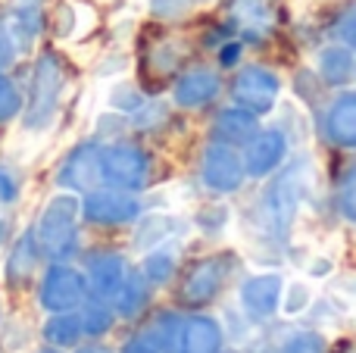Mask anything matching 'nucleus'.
Returning <instances> with one entry per match:
<instances>
[{
  "mask_svg": "<svg viewBox=\"0 0 356 353\" xmlns=\"http://www.w3.org/2000/svg\"><path fill=\"white\" fill-rule=\"evenodd\" d=\"M303 191H307V163L297 160L294 166H288L275 181L269 185V191L263 194L257 210V222L266 235L282 238L288 231L291 219H294L297 206L303 200Z\"/></svg>",
  "mask_w": 356,
  "mask_h": 353,
  "instance_id": "f257e3e1",
  "label": "nucleus"
},
{
  "mask_svg": "<svg viewBox=\"0 0 356 353\" xmlns=\"http://www.w3.org/2000/svg\"><path fill=\"white\" fill-rule=\"evenodd\" d=\"M66 72L56 54H41L38 56L35 75H31V94H29V106H25V131H44L54 122L56 104H60V91Z\"/></svg>",
  "mask_w": 356,
  "mask_h": 353,
  "instance_id": "f03ea898",
  "label": "nucleus"
},
{
  "mask_svg": "<svg viewBox=\"0 0 356 353\" xmlns=\"http://www.w3.org/2000/svg\"><path fill=\"white\" fill-rule=\"evenodd\" d=\"M79 210L81 206L72 194H56V197H50V204L44 206L41 219H38V247L47 256L63 260V256L75 254V241H79V231H75Z\"/></svg>",
  "mask_w": 356,
  "mask_h": 353,
  "instance_id": "7ed1b4c3",
  "label": "nucleus"
},
{
  "mask_svg": "<svg viewBox=\"0 0 356 353\" xmlns=\"http://www.w3.org/2000/svg\"><path fill=\"white\" fill-rule=\"evenodd\" d=\"M100 169L110 185L122 188V191H138L147 185L150 160L135 144H113V147L100 150Z\"/></svg>",
  "mask_w": 356,
  "mask_h": 353,
  "instance_id": "20e7f679",
  "label": "nucleus"
},
{
  "mask_svg": "<svg viewBox=\"0 0 356 353\" xmlns=\"http://www.w3.org/2000/svg\"><path fill=\"white\" fill-rule=\"evenodd\" d=\"M278 91H282V81H278L275 72H269V69L263 66H247L241 69V75L234 79V104L244 106V110L250 113H266L275 106L278 100Z\"/></svg>",
  "mask_w": 356,
  "mask_h": 353,
  "instance_id": "39448f33",
  "label": "nucleus"
},
{
  "mask_svg": "<svg viewBox=\"0 0 356 353\" xmlns=\"http://www.w3.org/2000/svg\"><path fill=\"white\" fill-rule=\"evenodd\" d=\"M244 163H241L238 150L232 147V144H209L207 150H203V181H207L213 191H238L241 181H244Z\"/></svg>",
  "mask_w": 356,
  "mask_h": 353,
  "instance_id": "423d86ee",
  "label": "nucleus"
},
{
  "mask_svg": "<svg viewBox=\"0 0 356 353\" xmlns=\"http://www.w3.org/2000/svg\"><path fill=\"white\" fill-rule=\"evenodd\" d=\"M228 266H232V256L219 254V256H209V260H200L181 281V300L191 306H200L209 304V300L219 294L222 281L228 275Z\"/></svg>",
  "mask_w": 356,
  "mask_h": 353,
  "instance_id": "0eeeda50",
  "label": "nucleus"
},
{
  "mask_svg": "<svg viewBox=\"0 0 356 353\" xmlns=\"http://www.w3.org/2000/svg\"><path fill=\"white\" fill-rule=\"evenodd\" d=\"M85 275L75 272L72 266H54L47 275H44L41 285V304L44 310L54 313H66L72 306H79L85 300Z\"/></svg>",
  "mask_w": 356,
  "mask_h": 353,
  "instance_id": "6e6552de",
  "label": "nucleus"
},
{
  "mask_svg": "<svg viewBox=\"0 0 356 353\" xmlns=\"http://www.w3.org/2000/svg\"><path fill=\"white\" fill-rule=\"evenodd\" d=\"M232 22L247 41H266L278 25V0H232Z\"/></svg>",
  "mask_w": 356,
  "mask_h": 353,
  "instance_id": "1a4fd4ad",
  "label": "nucleus"
},
{
  "mask_svg": "<svg viewBox=\"0 0 356 353\" xmlns=\"http://www.w3.org/2000/svg\"><path fill=\"white\" fill-rule=\"evenodd\" d=\"M81 213H85L88 222L97 225H119V222H131L141 213V204H138L131 194L122 191H91L81 204Z\"/></svg>",
  "mask_w": 356,
  "mask_h": 353,
  "instance_id": "9d476101",
  "label": "nucleus"
},
{
  "mask_svg": "<svg viewBox=\"0 0 356 353\" xmlns=\"http://www.w3.org/2000/svg\"><path fill=\"white\" fill-rule=\"evenodd\" d=\"M100 179H104V169H100V147H94V144L75 147L60 169V185L72 188V191H94V185H97Z\"/></svg>",
  "mask_w": 356,
  "mask_h": 353,
  "instance_id": "9b49d317",
  "label": "nucleus"
},
{
  "mask_svg": "<svg viewBox=\"0 0 356 353\" xmlns=\"http://www.w3.org/2000/svg\"><path fill=\"white\" fill-rule=\"evenodd\" d=\"M284 150H288V138L278 129L259 131V135H253L250 144H247L244 172L253 175V179H263V175H269L272 169L284 160Z\"/></svg>",
  "mask_w": 356,
  "mask_h": 353,
  "instance_id": "f8f14e48",
  "label": "nucleus"
},
{
  "mask_svg": "<svg viewBox=\"0 0 356 353\" xmlns=\"http://www.w3.org/2000/svg\"><path fill=\"white\" fill-rule=\"evenodd\" d=\"M219 88H222V81L213 69H191L175 85V104L184 106V110H197V106L209 104L219 94Z\"/></svg>",
  "mask_w": 356,
  "mask_h": 353,
  "instance_id": "ddd939ff",
  "label": "nucleus"
},
{
  "mask_svg": "<svg viewBox=\"0 0 356 353\" xmlns=\"http://www.w3.org/2000/svg\"><path fill=\"white\" fill-rule=\"evenodd\" d=\"M125 260L119 254H94L88 256V279L97 297H116L125 281Z\"/></svg>",
  "mask_w": 356,
  "mask_h": 353,
  "instance_id": "4468645a",
  "label": "nucleus"
},
{
  "mask_svg": "<svg viewBox=\"0 0 356 353\" xmlns=\"http://www.w3.org/2000/svg\"><path fill=\"white\" fill-rule=\"evenodd\" d=\"M328 141L338 147H356V94L338 97L325 113Z\"/></svg>",
  "mask_w": 356,
  "mask_h": 353,
  "instance_id": "2eb2a0df",
  "label": "nucleus"
},
{
  "mask_svg": "<svg viewBox=\"0 0 356 353\" xmlns=\"http://www.w3.org/2000/svg\"><path fill=\"white\" fill-rule=\"evenodd\" d=\"M94 19H97V13L88 3H81V0H63L54 10V31L63 41H79L81 35H88L94 28Z\"/></svg>",
  "mask_w": 356,
  "mask_h": 353,
  "instance_id": "dca6fc26",
  "label": "nucleus"
},
{
  "mask_svg": "<svg viewBox=\"0 0 356 353\" xmlns=\"http://www.w3.org/2000/svg\"><path fill=\"white\" fill-rule=\"evenodd\" d=\"M282 297V279L278 275H257L241 288V304L250 316H269Z\"/></svg>",
  "mask_w": 356,
  "mask_h": 353,
  "instance_id": "f3484780",
  "label": "nucleus"
},
{
  "mask_svg": "<svg viewBox=\"0 0 356 353\" xmlns=\"http://www.w3.org/2000/svg\"><path fill=\"white\" fill-rule=\"evenodd\" d=\"M213 135L216 141L222 144H247L253 135H257V116L244 106H228L216 116V125H213Z\"/></svg>",
  "mask_w": 356,
  "mask_h": 353,
  "instance_id": "a211bd4d",
  "label": "nucleus"
},
{
  "mask_svg": "<svg viewBox=\"0 0 356 353\" xmlns=\"http://www.w3.org/2000/svg\"><path fill=\"white\" fill-rule=\"evenodd\" d=\"M222 344V331L213 319L197 316L178 329V347L181 353H216Z\"/></svg>",
  "mask_w": 356,
  "mask_h": 353,
  "instance_id": "6ab92c4d",
  "label": "nucleus"
},
{
  "mask_svg": "<svg viewBox=\"0 0 356 353\" xmlns=\"http://www.w3.org/2000/svg\"><path fill=\"white\" fill-rule=\"evenodd\" d=\"M35 263H38V244H35V235H22L16 241L10 254V263H6V279L13 285H25L29 275L35 272Z\"/></svg>",
  "mask_w": 356,
  "mask_h": 353,
  "instance_id": "aec40b11",
  "label": "nucleus"
},
{
  "mask_svg": "<svg viewBox=\"0 0 356 353\" xmlns=\"http://www.w3.org/2000/svg\"><path fill=\"white\" fill-rule=\"evenodd\" d=\"M319 75L328 85H344L353 75V54L350 47H325L319 54Z\"/></svg>",
  "mask_w": 356,
  "mask_h": 353,
  "instance_id": "412c9836",
  "label": "nucleus"
},
{
  "mask_svg": "<svg viewBox=\"0 0 356 353\" xmlns=\"http://www.w3.org/2000/svg\"><path fill=\"white\" fill-rule=\"evenodd\" d=\"M147 304V275L144 272H131L125 275L122 288L116 291V310L122 316H138Z\"/></svg>",
  "mask_w": 356,
  "mask_h": 353,
  "instance_id": "4be33fe9",
  "label": "nucleus"
},
{
  "mask_svg": "<svg viewBox=\"0 0 356 353\" xmlns=\"http://www.w3.org/2000/svg\"><path fill=\"white\" fill-rule=\"evenodd\" d=\"M81 319L79 316H54L47 319V325H44V338H47V344H54V347H72L75 341L81 338Z\"/></svg>",
  "mask_w": 356,
  "mask_h": 353,
  "instance_id": "5701e85b",
  "label": "nucleus"
},
{
  "mask_svg": "<svg viewBox=\"0 0 356 353\" xmlns=\"http://www.w3.org/2000/svg\"><path fill=\"white\" fill-rule=\"evenodd\" d=\"M178 63H181V47H178V41H160L147 54V72H154L156 79L163 81L166 75L175 72Z\"/></svg>",
  "mask_w": 356,
  "mask_h": 353,
  "instance_id": "b1692460",
  "label": "nucleus"
},
{
  "mask_svg": "<svg viewBox=\"0 0 356 353\" xmlns=\"http://www.w3.org/2000/svg\"><path fill=\"white\" fill-rule=\"evenodd\" d=\"M169 231H172V219H169V216H147L141 225H138L135 244H138V247H156V244H160Z\"/></svg>",
  "mask_w": 356,
  "mask_h": 353,
  "instance_id": "393cba45",
  "label": "nucleus"
},
{
  "mask_svg": "<svg viewBox=\"0 0 356 353\" xmlns=\"http://www.w3.org/2000/svg\"><path fill=\"white\" fill-rule=\"evenodd\" d=\"M172 269H175V260H172V254H166V250L150 254L147 263H144V275H147L150 281H160V285L172 275Z\"/></svg>",
  "mask_w": 356,
  "mask_h": 353,
  "instance_id": "a878e982",
  "label": "nucleus"
},
{
  "mask_svg": "<svg viewBox=\"0 0 356 353\" xmlns=\"http://www.w3.org/2000/svg\"><path fill=\"white\" fill-rule=\"evenodd\" d=\"M110 325H113V316L104 304H91L85 310V316H81V329H85L88 335H104Z\"/></svg>",
  "mask_w": 356,
  "mask_h": 353,
  "instance_id": "bb28decb",
  "label": "nucleus"
},
{
  "mask_svg": "<svg viewBox=\"0 0 356 353\" xmlns=\"http://www.w3.org/2000/svg\"><path fill=\"white\" fill-rule=\"evenodd\" d=\"M19 113V94L6 75H0V122H10Z\"/></svg>",
  "mask_w": 356,
  "mask_h": 353,
  "instance_id": "cd10ccee",
  "label": "nucleus"
},
{
  "mask_svg": "<svg viewBox=\"0 0 356 353\" xmlns=\"http://www.w3.org/2000/svg\"><path fill=\"white\" fill-rule=\"evenodd\" d=\"M341 213H344L350 222H356V166L344 175V181H341Z\"/></svg>",
  "mask_w": 356,
  "mask_h": 353,
  "instance_id": "c85d7f7f",
  "label": "nucleus"
},
{
  "mask_svg": "<svg viewBox=\"0 0 356 353\" xmlns=\"http://www.w3.org/2000/svg\"><path fill=\"white\" fill-rule=\"evenodd\" d=\"M282 353H325V341H322L319 335H309V331H303V335H294L288 344H284Z\"/></svg>",
  "mask_w": 356,
  "mask_h": 353,
  "instance_id": "c756f323",
  "label": "nucleus"
},
{
  "mask_svg": "<svg viewBox=\"0 0 356 353\" xmlns=\"http://www.w3.org/2000/svg\"><path fill=\"white\" fill-rule=\"evenodd\" d=\"M338 38L347 44L350 50H356V3L347 6L338 19Z\"/></svg>",
  "mask_w": 356,
  "mask_h": 353,
  "instance_id": "7c9ffc66",
  "label": "nucleus"
},
{
  "mask_svg": "<svg viewBox=\"0 0 356 353\" xmlns=\"http://www.w3.org/2000/svg\"><path fill=\"white\" fill-rule=\"evenodd\" d=\"M194 6V0H150V10L160 19H175L181 13H188Z\"/></svg>",
  "mask_w": 356,
  "mask_h": 353,
  "instance_id": "2f4dec72",
  "label": "nucleus"
},
{
  "mask_svg": "<svg viewBox=\"0 0 356 353\" xmlns=\"http://www.w3.org/2000/svg\"><path fill=\"white\" fill-rule=\"evenodd\" d=\"M113 106H122V110H135V106H141V97H138V91L135 88H129V85H119L116 91H113V100H110Z\"/></svg>",
  "mask_w": 356,
  "mask_h": 353,
  "instance_id": "473e14b6",
  "label": "nucleus"
},
{
  "mask_svg": "<svg viewBox=\"0 0 356 353\" xmlns=\"http://www.w3.org/2000/svg\"><path fill=\"white\" fill-rule=\"evenodd\" d=\"M13 56H16V41H13L10 28H6V25H0V69L10 66Z\"/></svg>",
  "mask_w": 356,
  "mask_h": 353,
  "instance_id": "72a5a7b5",
  "label": "nucleus"
},
{
  "mask_svg": "<svg viewBox=\"0 0 356 353\" xmlns=\"http://www.w3.org/2000/svg\"><path fill=\"white\" fill-rule=\"evenodd\" d=\"M19 197V185L6 169H0V204H13Z\"/></svg>",
  "mask_w": 356,
  "mask_h": 353,
  "instance_id": "f704fd0d",
  "label": "nucleus"
},
{
  "mask_svg": "<svg viewBox=\"0 0 356 353\" xmlns=\"http://www.w3.org/2000/svg\"><path fill=\"white\" fill-rule=\"evenodd\" d=\"M122 353H160V347H156V341L147 335V331H144L141 338H131V341L125 344Z\"/></svg>",
  "mask_w": 356,
  "mask_h": 353,
  "instance_id": "c9c22d12",
  "label": "nucleus"
},
{
  "mask_svg": "<svg viewBox=\"0 0 356 353\" xmlns=\"http://www.w3.org/2000/svg\"><path fill=\"white\" fill-rule=\"evenodd\" d=\"M309 300V294H307V285H294L291 288V300H284V310L288 313H297L303 304Z\"/></svg>",
  "mask_w": 356,
  "mask_h": 353,
  "instance_id": "e433bc0d",
  "label": "nucleus"
},
{
  "mask_svg": "<svg viewBox=\"0 0 356 353\" xmlns=\"http://www.w3.org/2000/svg\"><path fill=\"white\" fill-rule=\"evenodd\" d=\"M238 60H241V44H225V47H222V63L232 66V63H238Z\"/></svg>",
  "mask_w": 356,
  "mask_h": 353,
  "instance_id": "4c0bfd02",
  "label": "nucleus"
},
{
  "mask_svg": "<svg viewBox=\"0 0 356 353\" xmlns=\"http://www.w3.org/2000/svg\"><path fill=\"white\" fill-rule=\"evenodd\" d=\"M79 353H113L110 347H100V344H88V347H81Z\"/></svg>",
  "mask_w": 356,
  "mask_h": 353,
  "instance_id": "58836bf2",
  "label": "nucleus"
},
{
  "mask_svg": "<svg viewBox=\"0 0 356 353\" xmlns=\"http://www.w3.org/2000/svg\"><path fill=\"white\" fill-rule=\"evenodd\" d=\"M3 238H6V225L0 222V247H3Z\"/></svg>",
  "mask_w": 356,
  "mask_h": 353,
  "instance_id": "ea45409f",
  "label": "nucleus"
},
{
  "mask_svg": "<svg viewBox=\"0 0 356 353\" xmlns=\"http://www.w3.org/2000/svg\"><path fill=\"white\" fill-rule=\"evenodd\" d=\"M41 353H56V350H41Z\"/></svg>",
  "mask_w": 356,
  "mask_h": 353,
  "instance_id": "a19ab883",
  "label": "nucleus"
},
{
  "mask_svg": "<svg viewBox=\"0 0 356 353\" xmlns=\"http://www.w3.org/2000/svg\"><path fill=\"white\" fill-rule=\"evenodd\" d=\"M344 353H356V350H344Z\"/></svg>",
  "mask_w": 356,
  "mask_h": 353,
  "instance_id": "79ce46f5",
  "label": "nucleus"
}]
</instances>
